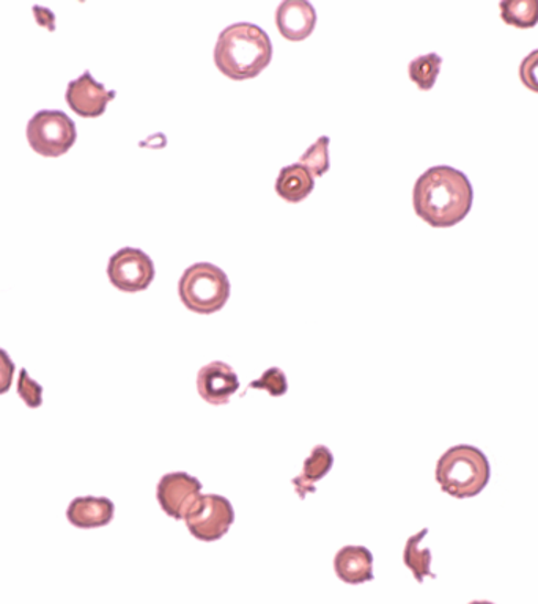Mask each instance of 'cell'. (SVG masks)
<instances>
[{
    "mask_svg": "<svg viewBox=\"0 0 538 604\" xmlns=\"http://www.w3.org/2000/svg\"><path fill=\"white\" fill-rule=\"evenodd\" d=\"M474 204V190L466 173L451 165H434L419 176L412 190L416 215L434 228L462 223Z\"/></svg>",
    "mask_w": 538,
    "mask_h": 604,
    "instance_id": "6da1fadb",
    "label": "cell"
},
{
    "mask_svg": "<svg viewBox=\"0 0 538 604\" xmlns=\"http://www.w3.org/2000/svg\"><path fill=\"white\" fill-rule=\"evenodd\" d=\"M271 61V39L259 25L237 22L228 25L217 36L215 64L228 79H254Z\"/></svg>",
    "mask_w": 538,
    "mask_h": 604,
    "instance_id": "7a4b0ae2",
    "label": "cell"
},
{
    "mask_svg": "<svg viewBox=\"0 0 538 604\" xmlns=\"http://www.w3.org/2000/svg\"><path fill=\"white\" fill-rule=\"evenodd\" d=\"M437 482L445 495L470 499L481 495L492 478V466L481 449L471 444L453 445L437 464Z\"/></svg>",
    "mask_w": 538,
    "mask_h": 604,
    "instance_id": "3957f363",
    "label": "cell"
},
{
    "mask_svg": "<svg viewBox=\"0 0 538 604\" xmlns=\"http://www.w3.org/2000/svg\"><path fill=\"white\" fill-rule=\"evenodd\" d=\"M180 300L198 315L219 312L230 298L226 272L212 263L191 265L179 282Z\"/></svg>",
    "mask_w": 538,
    "mask_h": 604,
    "instance_id": "277c9868",
    "label": "cell"
},
{
    "mask_svg": "<svg viewBox=\"0 0 538 604\" xmlns=\"http://www.w3.org/2000/svg\"><path fill=\"white\" fill-rule=\"evenodd\" d=\"M75 121L62 110H40L28 125V141L42 157L57 158L75 145Z\"/></svg>",
    "mask_w": 538,
    "mask_h": 604,
    "instance_id": "5b68a950",
    "label": "cell"
},
{
    "mask_svg": "<svg viewBox=\"0 0 538 604\" xmlns=\"http://www.w3.org/2000/svg\"><path fill=\"white\" fill-rule=\"evenodd\" d=\"M235 521V510L227 497L202 495L184 518L191 536L201 541L223 539Z\"/></svg>",
    "mask_w": 538,
    "mask_h": 604,
    "instance_id": "8992f818",
    "label": "cell"
},
{
    "mask_svg": "<svg viewBox=\"0 0 538 604\" xmlns=\"http://www.w3.org/2000/svg\"><path fill=\"white\" fill-rule=\"evenodd\" d=\"M108 276L120 292L138 293L149 289L157 271L153 260L143 250L123 248L110 257Z\"/></svg>",
    "mask_w": 538,
    "mask_h": 604,
    "instance_id": "52a82bcc",
    "label": "cell"
},
{
    "mask_svg": "<svg viewBox=\"0 0 538 604\" xmlns=\"http://www.w3.org/2000/svg\"><path fill=\"white\" fill-rule=\"evenodd\" d=\"M201 496V482L186 473L165 474L157 486L158 503L173 519L186 518Z\"/></svg>",
    "mask_w": 538,
    "mask_h": 604,
    "instance_id": "ba28073f",
    "label": "cell"
},
{
    "mask_svg": "<svg viewBox=\"0 0 538 604\" xmlns=\"http://www.w3.org/2000/svg\"><path fill=\"white\" fill-rule=\"evenodd\" d=\"M116 95V91L108 90L103 84L97 83L90 72H86L68 84L65 97L69 108L75 110L77 116L97 119L105 114Z\"/></svg>",
    "mask_w": 538,
    "mask_h": 604,
    "instance_id": "9c48e42d",
    "label": "cell"
},
{
    "mask_svg": "<svg viewBox=\"0 0 538 604\" xmlns=\"http://www.w3.org/2000/svg\"><path fill=\"white\" fill-rule=\"evenodd\" d=\"M239 389L238 375L226 363L215 360L198 370L197 390L206 403L227 405Z\"/></svg>",
    "mask_w": 538,
    "mask_h": 604,
    "instance_id": "30bf717a",
    "label": "cell"
},
{
    "mask_svg": "<svg viewBox=\"0 0 538 604\" xmlns=\"http://www.w3.org/2000/svg\"><path fill=\"white\" fill-rule=\"evenodd\" d=\"M276 25L289 42H304L315 31L316 11L308 0H286L276 10Z\"/></svg>",
    "mask_w": 538,
    "mask_h": 604,
    "instance_id": "8fae6325",
    "label": "cell"
},
{
    "mask_svg": "<svg viewBox=\"0 0 538 604\" xmlns=\"http://www.w3.org/2000/svg\"><path fill=\"white\" fill-rule=\"evenodd\" d=\"M116 506L109 497L80 496L66 508V518L77 529L105 528L114 519Z\"/></svg>",
    "mask_w": 538,
    "mask_h": 604,
    "instance_id": "7c38bea8",
    "label": "cell"
},
{
    "mask_svg": "<svg viewBox=\"0 0 538 604\" xmlns=\"http://www.w3.org/2000/svg\"><path fill=\"white\" fill-rule=\"evenodd\" d=\"M334 570L338 580L346 584H364L374 581V554L366 547H345L335 554Z\"/></svg>",
    "mask_w": 538,
    "mask_h": 604,
    "instance_id": "4fadbf2b",
    "label": "cell"
},
{
    "mask_svg": "<svg viewBox=\"0 0 538 604\" xmlns=\"http://www.w3.org/2000/svg\"><path fill=\"white\" fill-rule=\"evenodd\" d=\"M334 455L326 445H315L311 455L305 459L302 473L291 481L298 496L304 499L305 496L315 493L316 482L322 481L333 470Z\"/></svg>",
    "mask_w": 538,
    "mask_h": 604,
    "instance_id": "5bb4252c",
    "label": "cell"
},
{
    "mask_svg": "<svg viewBox=\"0 0 538 604\" xmlns=\"http://www.w3.org/2000/svg\"><path fill=\"white\" fill-rule=\"evenodd\" d=\"M313 187L315 179L300 162L283 168L276 180V193L289 204H300L312 194Z\"/></svg>",
    "mask_w": 538,
    "mask_h": 604,
    "instance_id": "9a60e30c",
    "label": "cell"
},
{
    "mask_svg": "<svg viewBox=\"0 0 538 604\" xmlns=\"http://www.w3.org/2000/svg\"><path fill=\"white\" fill-rule=\"evenodd\" d=\"M429 536V529H422L415 536L409 537L405 544L404 562L405 565L415 574V580L419 584L423 583L427 576L437 578V574L431 572V551L429 548H420L423 539Z\"/></svg>",
    "mask_w": 538,
    "mask_h": 604,
    "instance_id": "2e32d148",
    "label": "cell"
},
{
    "mask_svg": "<svg viewBox=\"0 0 538 604\" xmlns=\"http://www.w3.org/2000/svg\"><path fill=\"white\" fill-rule=\"evenodd\" d=\"M501 20L517 29H534L538 24V0H504L499 3Z\"/></svg>",
    "mask_w": 538,
    "mask_h": 604,
    "instance_id": "e0dca14e",
    "label": "cell"
},
{
    "mask_svg": "<svg viewBox=\"0 0 538 604\" xmlns=\"http://www.w3.org/2000/svg\"><path fill=\"white\" fill-rule=\"evenodd\" d=\"M442 65V57L440 55L430 53L426 55H419L408 66L409 79L420 88V90L429 91L437 84L438 76H440Z\"/></svg>",
    "mask_w": 538,
    "mask_h": 604,
    "instance_id": "ac0fdd59",
    "label": "cell"
},
{
    "mask_svg": "<svg viewBox=\"0 0 538 604\" xmlns=\"http://www.w3.org/2000/svg\"><path fill=\"white\" fill-rule=\"evenodd\" d=\"M300 164L315 176H323L330 171V138L322 136L300 158Z\"/></svg>",
    "mask_w": 538,
    "mask_h": 604,
    "instance_id": "d6986e66",
    "label": "cell"
},
{
    "mask_svg": "<svg viewBox=\"0 0 538 604\" xmlns=\"http://www.w3.org/2000/svg\"><path fill=\"white\" fill-rule=\"evenodd\" d=\"M249 389L267 390L271 397L286 396L289 390L286 374L278 367L268 368L260 379L249 382Z\"/></svg>",
    "mask_w": 538,
    "mask_h": 604,
    "instance_id": "ffe728a7",
    "label": "cell"
},
{
    "mask_svg": "<svg viewBox=\"0 0 538 604\" xmlns=\"http://www.w3.org/2000/svg\"><path fill=\"white\" fill-rule=\"evenodd\" d=\"M18 396L29 408H40L43 405V386L33 381L25 368H22L18 378Z\"/></svg>",
    "mask_w": 538,
    "mask_h": 604,
    "instance_id": "44dd1931",
    "label": "cell"
},
{
    "mask_svg": "<svg viewBox=\"0 0 538 604\" xmlns=\"http://www.w3.org/2000/svg\"><path fill=\"white\" fill-rule=\"evenodd\" d=\"M519 79L528 90L538 94V50L523 58L519 65Z\"/></svg>",
    "mask_w": 538,
    "mask_h": 604,
    "instance_id": "7402d4cb",
    "label": "cell"
},
{
    "mask_svg": "<svg viewBox=\"0 0 538 604\" xmlns=\"http://www.w3.org/2000/svg\"><path fill=\"white\" fill-rule=\"evenodd\" d=\"M14 367L13 360L9 356V353L6 349L0 348V396L9 392L11 385H13L14 377Z\"/></svg>",
    "mask_w": 538,
    "mask_h": 604,
    "instance_id": "603a6c76",
    "label": "cell"
},
{
    "mask_svg": "<svg viewBox=\"0 0 538 604\" xmlns=\"http://www.w3.org/2000/svg\"><path fill=\"white\" fill-rule=\"evenodd\" d=\"M33 14H35V20L39 21L40 25L50 29L51 32L55 31V18L53 11L43 9V7H33Z\"/></svg>",
    "mask_w": 538,
    "mask_h": 604,
    "instance_id": "cb8c5ba5",
    "label": "cell"
},
{
    "mask_svg": "<svg viewBox=\"0 0 538 604\" xmlns=\"http://www.w3.org/2000/svg\"><path fill=\"white\" fill-rule=\"evenodd\" d=\"M470 604H495L492 602H471Z\"/></svg>",
    "mask_w": 538,
    "mask_h": 604,
    "instance_id": "d4e9b609",
    "label": "cell"
}]
</instances>
